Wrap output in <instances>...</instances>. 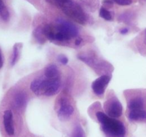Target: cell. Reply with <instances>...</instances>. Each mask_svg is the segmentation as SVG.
Masks as SVG:
<instances>
[{
  "label": "cell",
  "instance_id": "1",
  "mask_svg": "<svg viewBox=\"0 0 146 137\" xmlns=\"http://www.w3.org/2000/svg\"><path fill=\"white\" fill-rule=\"evenodd\" d=\"M98 121L101 124L103 131L108 137H125V128L121 121L108 116L104 113H96Z\"/></svg>",
  "mask_w": 146,
  "mask_h": 137
},
{
  "label": "cell",
  "instance_id": "2",
  "mask_svg": "<svg viewBox=\"0 0 146 137\" xmlns=\"http://www.w3.org/2000/svg\"><path fill=\"white\" fill-rule=\"evenodd\" d=\"M64 12L68 17H71L74 21L81 24H84L86 21V17L81 7L76 3L71 1L61 8Z\"/></svg>",
  "mask_w": 146,
  "mask_h": 137
},
{
  "label": "cell",
  "instance_id": "3",
  "mask_svg": "<svg viewBox=\"0 0 146 137\" xmlns=\"http://www.w3.org/2000/svg\"><path fill=\"white\" fill-rule=\"evenodd\" d=\"M56 30L62 33L65 36L66 40L70 39L72 37H76L78 35V29L70 21L64 19H58L56 20Z\"/></svg>",
  "mask_w": 146,
  "mask_h": 137
},
{
  "label": "cell",
  "instance_id": "4",
  "mask_svg": "<svg viewBox=\"0 0 146 137\" xmlns=\"http://www.w3.org/2000/svg\"><path fill=\"white\" fill-rule=\"evenodd\" d=\"M74 111V108L68 103V100L63 98L60 100L59 106L57 110V116L61 121H66L69 119Z\"/></svg>",
  "mask_w": 146,
  "mask_h": 137
},
{
  "label": "cell",
  "instance_id": "5",
  "mask_svg": "<svg viewBox=\"0 0 146 137\" xmlns=\"http://www.w3.org/2000/svg\"><path fill=\"white\" fill-rule=\"evenodd\" d=\"M111 80V77L108 75H102L92 83V88L97 95H102L105 91L107 85Z\"/></svg>",
  "mask_w": 146,
  "mask_h": 137
},
{
  "label": "cell",
  "instance_id": "6",
  "mask_svg": "<svg viewBox=\"0 0 146 137\" xmlns=\"http://www.w3.org/2000/svg\"><path fill=\"white\" fill-rule=\"evenodd\" d=\"M3 124L6 133L9 136L14 134V126L13 121V114L11 110H6L3 114Z\"/></svg>",
  "mask_w": 146,
  "mask_h": 137
},
{
  "label": "cell",
  "instance_id": "7",
  "mask_svg": "<svg viewBox=\"0 0 146 137\" xmlns=\"http://www.w3.org/2000/svg\"><path fill=\"white\" fill-rule=\"evenodd\" d=\"M106 111L108 116L111 118H118L122 115L123 106L118 100L112 99L108 104Z\"/></svg>",
  "mask_w": 146,
  "mask_h": 137
},
{
  "label": "cell",
  "instance_id": "8",
  "mask_svg": "<svg viewBox=\"0 0 146 137\" xmlns=\"http://www.w3.org/2000/svg\"><path fill=\"white\" fill-rule=\"evenodd\" d=\"M46 88V79L39 78H36L31 81L30 85V89L34 94L37 96H41L44 94Z\"/></svg>",
  "mask_w": 146,
  "mask_h": 137
},
{
  "label": "cell",
  "instance_id": "9",
  "mask_svg": "<svg viewBox=\"0 0 146 137\" xmlns=\"http://www.w3.org/2000/svg\"><path fill=\"white\" fill-rule=\"evenodd\" d=\"M14 104L17 108L21 109L27 105V95L23 91H19L14 97Z\"/></svg>",
  "mask_w": 146,
  "mask_h": 137
},
{
  "label": "cell",
  "instance_id": "10",
  "mask_svg": "<svg viewBox=\"0 0 146 137\" xmlns=\"http://www.w3.org/2000/svg\"><path fill=\"white\" fill-rule=\"evenodd\" d=\"M44 76L48 79L59 78V71L58 68L54 64H50L44 69Z\"/></svg>",
  "mask_w": 146,
  "mask_h": 137
},
{
  "label": "cell",
  "instance_id": "11",
  "mask_svg": "<svg viewBox=\"0 0 146 137\" xmlns=\"http://www.w3.org/2000/svg\"><path fill=\"white\" fill-rule=\"evenodd\" d=\"M60 81L59 78H56V79H51L50 84L47 88L46 91L45 92L44 95L47 96H51L54 95L58 92L60 88Z\"/></svg>",
  "mask_w": 146,
  "mask_h": 137
},
{
  "label": "cell",
  "instance_id": "12",
  "mask_svg": "<svg viewBox=\"0 0 146 137\" xmlns=\"http://www.w3.org/2000/svg\"><path fill=\"white\" fill-rule=\"evenodd\" d=\"M128 118L131 121H140L146 119V111L143 109L130 111Z\"/></svg>",
  "mask_w": 146,
  "mask_h": 137
},
{
  "label": "cell",
  "instance_id": "13",
  "mask_svg": "<svg viewBox=\"0 0 146 137\" xmlns=\"http://www.w3.org/2000/svg\"><path fill=\"white\" fill-rule=\"evenodd\" d=\"M128 107L130 111L143 109V100L141 98H139V97L133 98L128 103Z\"/></svg>",
  "mask_w": 146,
  "mask_h": 137
},
{
  "label": "cell",
  "instance_id": "14",
  "mask_svg": "<svg viewBox=\"0 0 146 137\" xmlns=\"http://www.w3.org/2000/svg\"><path fill=\"white\" fill-rule=\"evenodd\" d=\"M42 32L44 35L50 41L55 40V34L56 31L54 27L51 25H46L42 29Z\"/></svg>",
  "mask_w": 146,
  "mask_h": 137
},
{
  "label": "cell",
  "instance_id": "15",
  "mask_svg": "<svg viewBox=\"0 0 146 137\" xmlns=\"http://www.w3.org/2000/svg\"><path fill=\"white\" fill-rule=\"evenodd\" d=\"M19 45L20 44H16L14 46V48H13V55L12 59H11V65L12 66H14L17 63L19 57V51L21 47V46Z\"/></svg>",
  "mask_w": 146,
  "mask_h": 137
},
{
  "label": "cell",
  "instance_id": "16",
  "mask_svg": "<svg viewBox=\"0 0 146 137\" xmlns=\"http://www.w3.org/2000/svg\"><path fill=\"white\" fill-rule=\"evenodd\" d=\"M0 17L4 21H7L9 17V14L7 7L4 5L2 0H0Z\"/></svg>",
  "mask_w": 146,
  "mask_h": 137
},
{
  "label": "cell",
  "instance_id": "17",
  "mask_svg": "<svg viewBox=\"0 0 146 137\" xmlns=\"http://www.w3.org/2000/svg\"><path fill=\"white\" fill-rule=\"evenodd\" d=\"M100 17H102L103 19L106 20H111L112 19V16H111L110 11H108V10L106 9L105 8H101L100 9Z\"/></svg>",
  "mask_w": 146,
  "mask_h": 137
},
{
  "label": "cell",
  "instance_id": "18",
  "mask_svg": "<svg viewBox=\"0 0 146 137\" xmlns=\"http://www.w3.org/2000/svg\"><path fill=\"white\" fill-rule=\"evenodd\" d=\"M112 1L121 6L130 5L132 3V0H112Z\"/></svg>",
  "mask_w": 146,
  "mask_h": 137
},
{
  "label": "cell",
  "instance_id": "19",
  "mask_svg": "<svg viewBox=\"0 0 146 137\" xmlns=\"http://www.w3.org/2000/svg\"><path fill=\"white\" fill-rule=\"evenodd\" d=\"M74 137H85L84 134V131L80 126H78L74 133Z\"/></svg>",
  "mask_w": 146,
  "mask_h": 137
},
{
  "label": "cell",
  "instance_id": "20",
  "mask_svg": "<svg viewBox=\"0 0 146 137\" xmlns=\"http://www.w3.org/2000/svg\"><path fill=\"white\" fill-rule=\"evenodd\" d=\"M56 1V3L58 4V5L61 8L64 7V6H66V4H68V3H70L71 1H72L71 0H55Z\"/></svg>",
  "mask_w": 146,
  "mask_h": 137
},
{
  "label": "cell",
  "instance_id": "21",
  "mask_svg": "<svg viewBox=\"0 0 146 137\" xmlns=\"http://www.w3.org/2000/svg\"><path fill=\"white\" fill-rule=\"evenodd\" d=\"M58 61H59V62L62 64H66L68 61V58H67V57L64 55L58 56Z\"/></svg>",
  "mask_w": 146,
  "mask_h": 137
},
{
  "label": "cell",
  "instance_id": "22",
  "mask_svg": "<svg viewBox=\"0 0 146 137\" xmlns=\"http://www.w3.org/2000/svg\"><path fill=\"white\" fill-rule=\"evenodd\" d=\"M3 67V58H2V54H1V49H0V68Z\"/></svg>",
  "mask_w": 146,
  "mask_h": 137
},
{
  "label": "cell",
  "instance_id": "23",
  "mask_svg": "<svg viewBox=\"0 0 146 137\" xmlns=\"http://www.w3.org/2000/svg\"><path fill=\"white\" fill-rule=\"evenodd\" d=\"M81 41H82V39H81V38H78L76 40L75 44L76 46H78L80 44H81Z\"/></svg>",
  "mask_w": 146,
  "mask_h": 137
},
{
  "label": "cell",
  "instance_id": "24",
  "mask_svg": "<svg viewBox=\"0 0 146 137\" xmlns=\"http://www.w3.org/2000/svg\"><path fill=\"white\" fill-rule=\"evenodd\" d=\"M128 29H123L122 30H121V33L122 34H126V33H128Z\"/></svg>",
  "mask_w": 146,
  "mask_h": 137
},
{
  "label": "cell",
  "instance_id": "25",
  "mask_svg": "<svg viewBox=\"0 0 146 137\" xmlns=\"http://www.w3.org/2000/svg\"><path fill=\"white\" fill-rule=\"evenodd\" d=\"M145 34H146V30H145Z\"/></svg>",
  "mask_w": 146,
  "mask_h": 137
},
{
  "label": "cell",
  "instance_id": "26",
  "mask_svg": "<svg viewBox=\"0 0 146 137\" xmlns=\"http://www.w3.org/2000/svg\"><path fill=\"white\" fill-rule=\"evenodd\" d=\"M145 1H146V0H145Z\"/></svg>",
  "mask_w": 146,
  "mask_h": 137
}]
</instances>
